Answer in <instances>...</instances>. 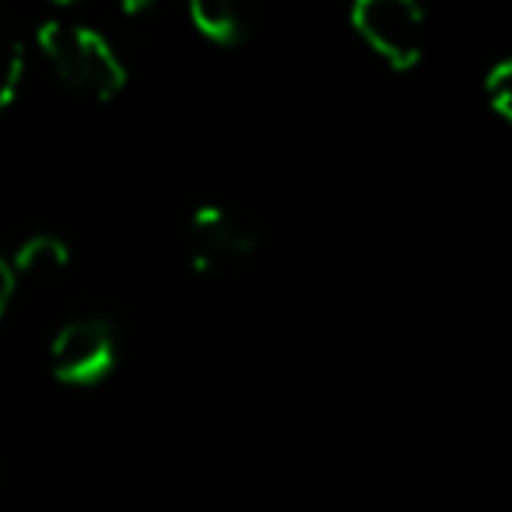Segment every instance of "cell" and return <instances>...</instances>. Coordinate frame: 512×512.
Instances as JSON below:
<instances>
[{
	"mask_svg": "<svg viewBox=\"0 0 512 512\" xmlns=\"http://www.w3.org/2000/svg\"><path fill=\"white\" fill-rule=\"evenodd\" d=\"M25 67H29V43H25V29L11 11L0 8V113L15 102L18 88H22Z\"/></svg>",
	"mask_w": 512,
	"mask_h": 512,
	"instance_id": "cell-7",
	"label": "cell"
},
{
	"mask_svg": "<svg viewBox=\"0 0 512 512\" xmlns=\"http://www.w3.org/2000/svg\"><path fill=\"white\" fill-rule=\"evenodd\" d=\"M15 278H29V281H46L57 278L60 271H67L71 264V249L64 239L57 235H29L22 246L15 249V256L8 260Z\"/></svg>",
	"mask_w": 512,
	"mask_h": 512,
	"instance_id": "cell-6",
	"label": "cell"
},
{
	"mask_svg": "<svg viewBox=\"0 0 512 512\" xmlns=\"http://www.w3.org/2000/svg\"><path fill=\"white\" fill-rule=\"evenodd\" d=\"M116 369L113 327L99 316H81L53 334L50 372L57 383L74 390H92Z\"/></svg>",
	"mask_w": 512,
	"mask_h": 512,
	"instance_id": "cell-4",
	"label": "cell"
},
{
	"mask_svg": "<svg viewBox=\"0 0 512 512\" xmlns=\"http://www.w3.org/2000/svg\"><path fill=\"white\" fill-rule=\"evenodd\" d=\"M256 249H260V232L232 207L204 204L186 221V253L197 274L239 267Z\"/></svg>",
	"mask_w": 512,
	"mask_h": 512,
	"instance_id": "cell-3",
	"label": "cell"
},
{
	"mask_svg": "<svg viewBox=\"0 0 512 512\" xmlns=\"http://www.w3.org/2000/svg\"><path fill=\"white\" fill-rule=\"evenodd\" d=\"M15 292H18V278H15V271H11L8 256H0V323H4V316H8Z\"/></svg>",
	"mask_w": 512,
	"mask_h": 512,
	"instance_id": "cell-9",
	"label": "cell"
},
{
	"mask_svg": "<svg viewBox=\"0 0 512 512\" xmlns=\"http://www.w3.org/2000/svg\"><path fill=\"white\" fill-rule=\"evenodd\" d=\"M39 50L71 92L109 102L127 88V67L106 36L92 25L50 18L39 25Z\"/></svg>",
	"mask_w": 512,
	"mask_h": 512,
	"instance_id": "cell-1",
	"label": "cell"
},
{
	"mask_svg": "<svg viewBox=\"0 0 512 512\" xmlns=\"http://www.w3.org/2000/svg\"><path fill=\"white\" fill-rule=\"evenodd\" d=\"M351 25L393 71H411L425 57V11L414 0H355Z\"/></svg>",
	"mask_w": 512,
	"mask_h": 512,
	"instance_id": "cell-2",
	"label": "cell"
},
{
	"mask_svg": "<svg viewBox=\"0 0 512 512\" xmlns=\"http://www.w3.org/2000/svg\"><path fill=\"white\" fill-rule=\"evenodd\" d=\"M190 25L214 46H242L249 36V25L242 11L228 0H190Z\"/></svg>",
	"mask_w": 512,
	"mask_h": 512,
	"instance_id": "cell-5",
	"label": "cell"
},
{
	"mask_svg": "<svg viewBox=\"0 0 512 512\" xmlns=\"http://www.w3.org/2000/svg\"><path fill=\"white\" fill-rule=\"evenodd\" d=\"M484 102L498 120H512V60H498L484 71Z\"/></svg>",
	"mask_w": 512,
	"mask_h": 512,
	"instance_id": "cell-8",
	"label": "cell"
}]
</instances>
